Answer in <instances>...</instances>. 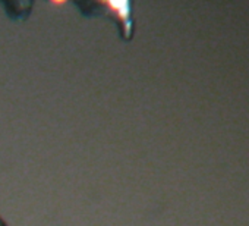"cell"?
I'll list each match as a JSON object with an SVG mask.
<instances>
[{"label": "cell", "mask_w": 249, "mask_h": 226, "mask_svg": "<svg viewBox=\"0 0 249 226\" xmlns=\"http://www.w3.org/2000/svg\"><path fill=\"white\" fill-rule=\"evenodd\" d=\"M79 12L87 18L104 17L113 19L123 41H131L135 31L132 18V2H75Z\"/></svg>", "instance_id": "1"}, {"label": "cell", "mask_w": 249, "mask_h": 226, "mask_svg": "<svg viewBox=\"0 0 249 226\" xmlns=\"http://www.w3.org/2000/svg\"><path fill=\"white\" fill-rule=\"evenodd\" d=\"M0 226H8V223L5 222V219H2V216H0Z\"/></svg>", "instance_id": "2"}]
</instances>
